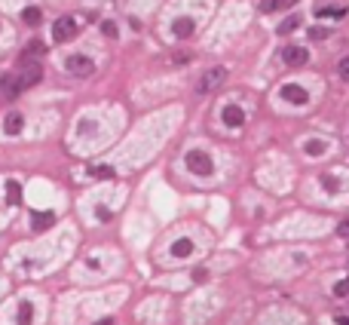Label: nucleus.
Segmentation results:
<instances>
[{
  "mask_svg": "<svg viewBox=\"0 0 349 325\" xmlns=\"http://www.w3.org/2000/svg\"><path fill=\"white\" fill-rule=\"evenodd\" d=\"M227 80V68H208L199 80H196V92L199 95H208V92H215V89H221V83Z\"/></svg>",
  "mask_w": 349,
  "mask_h": 325,
  "instance_id": "obj_1",
  "label": "nucleus"
},
{
  "mask_svg": "<svg viewBox=\"0 0 349 325\" xmlns=\"http://www.w3.org/2000/svg\"><path fill=\"white\" fill-rule=\"evenodd\" d=\"M187 166H190V172H196V175H202V178H208V175L215 172V163H212V157H208L205 150H190V154H187Z\"/></svg>",
  "mask_w": 349,
  "mask_h": 325,
  "instance_id": "obj_2",
  "label": "nucleus"
},
{
  "mask_svg": "<svg viewBox=\"0 0 349 325\" xmlns=\"http://www.w3.org/2000/svg\"><path fill=\"white\" fill-rule=\"evenodd\" d=\"M40 80H43V61H28V64H21V71H18L21 92H25V89H31V86H37Z\"/></svg>",
  "mask_w": 349,
  "mask_h": 325,
  "instance_id": "obj_3",
  "label": "nucleus"
},
{
  "mask_svg": "<svg viewBox=\"0 0 349 325\" xmlns=\"http://www.w3.org/2000/svg\"><path fill=\"white\" fill-rule=\"evenodd\" d=\"M64 71H67L71 77H89V74L95 71V61H92L89 55H71V58L64 61Z\"/></svg>",
  "mask_w": 349,
  "mask_h": 325,
  "instance_id": "obj_4",
  "label": "nucleus"
},
{
  "mask_svg": "<svg viewBox=\"0 0 349 325\" xmlns=\"http://www.w3.org/2000/svg\"><path fill=\"white\" fill-rule=\"evenodd\" d=\"M77 34V21L71 18V15H61L55 25H52V37L58 40V43H64V40H71Z\"/></svg>",
  "mask_w": 349,
  "mask_h": 325,
  "instance_id": "obj_5",
  "label": "nucleus"
},
{
  "mask_svg": "<svg viewBox=\"0 0 349 325\" xmlns=\"http://www.w3.org/2000/svg\"><path fill=\"white\" fill-rule=\"evenodd\" d=\"M282 61H285V64H291V68H300V64H307V61H310V52H307L304 46H285Z\"/></svg>",
  "mask_w": 349,
  "mask_h": 325,
  "instance_id": "obj_6",
  "label": "nucleus"
},
{
  "mask_svg": "<svg viewBox=\"0 0 349 325\" xmlns=\"http://www.w3.org/2000/svg\"><path fill=\"white\" fill-rule=\"evenodd\" d=\"M282 98L291 101V104H307V101H310V92H307L304 86H297V83H285V86H282Z\"/></svg>",
  "mask_w": 349,
  "mask_h": 325,
  "instance_id": "obj_7",
  "label": "nucleus"
},
{
  "mask_svg": "<svg viewBox=\"0 0 349 325\" xmlns=\"http://www.w3.org/2000/svg\"><path fill=\"white\" fill-rule=\"evenodd\" d=\"M221 120H224V126L239 129V126L245 123V111H242L239 104H227V107H224V114H221Z\"/></svg>",
  "mask_w": 349,
  "mask_h": 325,
  "instance_id": "obj_8",
  "label": "nucleus"
},
{
  "mask_svg": "<svg viewBox=\"0 0 349 325\" xmlns=\"http://www.w3.org/2000/svg\"><path fill=\"white\" fill-rule=\"evenodd\" d=\"M0 89H3V95H6V98H15V95L21 92L18 74H3V77H0Z\"/></svg>",
  "mask_w": 349,
  "mask_h": 325,
  "instance_id": "obj_9",
  "label": "nucleus"
},
{
  "mask_svg": "<svg viewBox=\"0 0 349 325\" xmlns=\"http://www.w3.org/2000/svg\"><path fill=\"white\" fill-rule=\"evenodd\" d=\"M37 55H43V40H31V43L21 49V64L37 61Z\"/></svg>",
  "mask_w": 349,
  "mask_h": 325,
  "instance_id": "obj_10",
  "label": "nucleus"
},
{
  "mask_svg": "<svg viewBox=\"0 0 349 325\" xmlns=\"http://www.w3.org/2000/svg\"><path fill=\"white\" fill-rule=\"evenodd\" d=\"M3 129H6L9 135H18V132L25 129V117H21V114H6V120H3Z\"/></svg>",
  "mask_w": 349,
  "mask_h": 325,
  "instance_id": "obj_11",
  "label": "nucleus"
},
{
  "mask_svg": "<svg viewBox=\"0 0 349 325\" xmlns=\"http://www.w3.org/2000/svg\"><path fill=\"white\" fill-rule=\"evenodd\" d=\"M172 31H175V37H190V34L196 31V25H193L190 18H175V25H172Z\"/></svg>",
  "mask_w": 349,
  "mask_h": 325,
  "instance_id": "obj_12",
  "label": "nucleus"
},
{
  "mask_svg": "<svg viewBox=\"0 0 349 325\" xmlns=\"http://www.w3.org/2000/svg\"><path fill=\"white\" fill-rule=\"evenodd\" d=\"M31 224H34V230H43V227H52V224H55V215H52V212H43V215L37 212V215L31 218Z\"/></svg>",
  "mask_w": 349,
  "mask_h": 325,
  "instance_id": "obj_13",
  "label": "nucleus"
},
{
  "mask_svg": "<svg viewBox=\"0 0 349 325\" xmlns=\"http://www.w3.org/2000/svg\"><path fill=\"white\" fill-rule=\"evenodd\" d=\"M172 255H175V258H187V255H193V243H190L187 236L178 240V243L172 246Z\"/></svg>",
  "mask_w": 349,
  "mask_h": 325,
  "instance_id": "obj_14",
  "label": "nucleus"
},
{
  "mask_svg": "<svg viewBox=\"0 0 349 325\" xmlns=\"http://www.w3.org/2000/svg\"><path fill=\"white\" fill-rule=\"evenodd\" d=\"M297 28H300V15H291V18L279 21V28H276V31H279L282 37H288V34H291V31H297Z\"/></svg>",
  "mask_w": 349,
  "mask_h": 325,
  "instance_id": "obj_15",
  "label": "nucleus"
},
{
  "mask_svg": "<svg viewBox=\"0 0 349 325\" xmlns=\"http://www.w3.org/2000/svg\"><path fill=\"white\" fill-rule=\"evenodd\" d=\"M21 18H25V25H31V28H34V25H40V21H43V12H40L37 6H28V9L21 12Z\"/></svg>",
  "mask_w": 349,
  "mask_h": 325,
  "instance_id": "obj_16",
  "label": "nucleus"
},
{
  "mask_svg": "<svg viewBox=\"0 0 349 325\" xmlns=\"http://www.w3.org/2000/svg\"><path fill=\"white\" fill-rule=\"evenodd\" d=\"M31 316H34V307H31L28 301H21V304H18V316H15L18 325H31Z\"/></svg>",
  "mask_w": 349,
  "mask_h": 325,
  "instance_id": "obj_17",
  "label": "nucleus"
},
{
  "mask_svg": "<svg viewBox=\"0 0 349 325\" xmlns=\"http://www.w3.org/2000/svg\"><path fill=\"white\" fill-rule=\"evenodd\" d=\"M319 15H322V18H343V15H346V6H322Z\"/></svg>",
  "mask_w": 349,
  "mask_h": 325,
  "instance_id": "obj_18",
  "label": "nucleus"
},
{
  "mask_svg": "<svg viewBox=\"0 0 349 325\" xmlns=\"http://www.w3.org/2000/svg\"><path fill=\"white\" fill-rule=\"evenodd\" d=\"M325 147H328V144H325L322 138H313V141H307V144H304V150H307L310 157H319V154H325Z\"/></svg>",
  "mask_w": 349,
  "mask_h": 325,
  "instance_id": "obj_19",
  "label": "nucleus"
},
{
  "mask_svg": "<svg viewBox=\"0 0 349 325\" xmlns=\"http://www.w3.org/2000/svg\"><path fill=\"white\" fill-rule=\"evenodd\" d=\"M18 197H21L18 181H6V200H9V203H18Z\"/></svg>",
  "mask_w": 349,
  "mask_h": 325,
  "instance_id": "obj_20",
  "label": "nucleus"
},
{
  "mask_svg": "<svg viewBox=\"0 0 349 325\" xmlns=\"http://www.w3.org/2000/svg\"><path fill=\"white\" fill-rule=\"evenodd\" d=\"M334 298H349V279H340L334 286Z\"/></svg>",
  "mask_w": 349,
  "mask_h": 325,
  "instance_id": "obj_21",
  "label": "nucleus"
},
{
  "mask_svg": "<svg viewBox=\"0 0 349 325\" xmlns=\"http://www.w3.org/2000/svg\"><path fill=\"white\" fill-rule=\"evenodd\" d=\"M282 3H285V0H264V3H261V12H276Z\"/></svg>",
  "mask_w": 349,
  "mask_h": 325,
  "instance_id": "obj_22",
  "label": "nucleus"
},
{
  "mask_svg": "<svg viewBox=\"0 0 349 325\" xmlns=\"http://www.w3.org/2000/svg\"><path fill=\"white\" fill-rule=\"evenodd\" d=\"M337 74H340V80H346V83H349V55H346V58H340V64H337Z\"/></svg>",
  "mask_w": 349,
  "mask_h": 325,
  "instance_id": "obj_23",
  "label": "nucleus"
},
{
  "mask_svg": "<svg viewBox=\"0 0 349 325\" xmlns=\"http://www.w3.org/2000/svg\"><path fill=\"white\" fill-rule=\"evenodd\" d=\"M89 175H95V178H110V175H113V169H107V166H98V169H89Z\"/></svg>",
  "mask_w": 349,
  "mask_h": 325,
  "instance_id": "obj_24",
  "label": "nucleus"
},
{
  "mask_svg": "<svg viewBox=\"0 0 349 325\" xmlns=\"http://www.w3.org/2000/svg\"><path fill=\"white\" fill-rule=\"evenodd\" d=\"M322 37H328L325 28H310V40H322Z\"/></svg>",
  "mask_w": 349,
  "mask_h": 325,
  "instance_id": "obj_25",
  "label": "nucleus"
},
{
  "mask_svg": "<svg viewBox=\"0 0 349 325\" xmlns=\"http://www.w3.org/2000/svg\"><path fill=\"white\" fill-rule=\"evenodd\" d=\"M337 236H343V240H349V218H346V221H340V224H337Z\"/></svg>",
  "mask_w": 349,
  "mask_h": 325,
  "instance_id": "obj_26",
  "label": "nucleus"
},
{
  "mask_svg": "<svg viewBox=\"0 0 349 325\" xmlns=\"http://www.w3.org/2000/svg\"><path fill=\"white\" fill-rule=\"evenodd\" d=\"M101 31H104L107 37H113V34H117V21H104V25H101Z\"/></svg>",
  "mask_w": 349,
  "mask_h": 325,
  "instance_id": "obj_27",
  "label": "nucleus"
},
{
  "mask_svg": "<svg viewBox=\"0 0 349 325\" xmlns=\"http://www.w3.org/2000/svg\"><path fill=\"white\" fill-rule=\"evenodd\" d=\"M322 184H325V187H328V190H331V193H334V190H337V181H334V178H331V175H325V178H322Z\"/></svg>",
  "mask_w": 349,
  "mask_h": 325,
  "instance_id": "obj_28",
  "label": "nucleus"
},
{
  "mask_svg": "<svg viewBox=\"0 0 349 325\" xmlns=\"http://www.w3.org/2000/svg\"><path fill=\"white\" fill-rule=\"evenodd\" d=\"M337 325H349V316H337Z\"/></svg>",
  "mask_w": 349,
  "mask_h": 325,
  "instance_id": "obj_29",
  "label": "nucleus"
},
{
  "mask_svg": "<svg viewBox=\"0 0 349 325\" xmlns=\"http://www.w3.org/2000/svg\"><path fill=\"white\" fill-rule=\"evenodd\" d=\"M95 325H113V319H98Z\"/></svg>",
  "mask_w": 349,
  "mask_h": 325,
  "instance_id": "obj_30",
  "label": "nucleus"
}]
</instances>
